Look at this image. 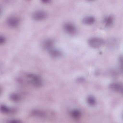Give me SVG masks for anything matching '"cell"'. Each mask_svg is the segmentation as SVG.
<instances>
[{"mask_svg": "<svg viewBox=\"0 0 123 123\" xmlns=\"http://www.w3.org/2000/svg\"><path fill=\"white\" fill-rule=\"evenodd\" d=\"M25 78L28 84L35 87H40L43 85V81L41 77L36 74H27L25 76Z\"/></svg>", "mask_w": 123, "mask_h": 123, "instance_id": "cell-1", "label": "cell"}, {"mask_svg": "<svg viewBox=\"0 0 123 123\" xmlns=\"http://www.w3.org/2000/svg\"><path fill=\"white\" fill-rule=\"evenodd\" d=\"M105 43V41L98 37H92L88 40L89 46L94 49H98L102 46Z\"/></svg>", "mask_w": 123, "mask_h": 123, "instance_id": "cell-2", "label": "cell"}, {"mask_svg": "<svg viewBox=\"0 0 123 123\" xmlns=\"http://www.w3.org/2000/svg\"><path fill=\"white\" fill-rule=\"evenodd\" d=\"M20 23V18L15 16H9L6 20V24L10 28H15L17 27Z\"/></svg>", "mask_w": 123, "mask_h": 123, "instance_id": "cell-3", "label": "cell"}, {"mask_svg": "<svg viewBox=\"0 0 123 123\" xmlns=\"http://www.w3.org/2000/svg\"><path fill=\"white\" fill-rule=\"evenodd\" d=\"M48 14L43 10H37L34 12L32 14V18L36 21H43L47 18Z\"/></svg>", "mask_w": 123, "mask_h": 123, "instance_id": "cell-4", "label": "cell"}, {"mask_svg": "<svg viewBox=\"0 0 123 123\" xmlns=\"http://www.w3.org/2000/svg\"><path fill=\"white\" fill-rule=\"evenodd\" d=\"M65 32L70 35H74L77 33V28L75 25L71 22H66L63 25Z\"/></svg>", "mask_w": 123, "mask_h": 123, "instance_id": "cell-5", "label": "cell"}, {"mask_svg": "<svg viewBox=\"0 0 123 123\" xmlns=\"http://www.w3.org/2000/svg\"><path fill=\"white\" fill-rule=\"evenodd\" d=\"M42 46L44 49L49 51L54 47V41L51 38L46 39L42 42Z\"/></svg>", "mask_w": 123, "mask_h": 123, "instance_id": "cell-6", "label": "cell"}, {"mask_svg": "<svg viewBox=\"0 0 123 123\" xmlns=\"http://www.w3.org/2000/svg\"><path fill=\"white\" fill-rule=\"evenodd\" d=\"M109 88L116 93H122V84L119 82H112L109 85Z\"/></svg>", "mask_w": 123, "mask_h": 123, "instance_id": "cell-7", "label": "cell"}, {"mask_svg": "<svg viewBox=\"0 0 123 123\" xmlns=\"http://www.w3.org/2000/svg\"><path fill=\"white\" fill-rule=\"evenodd\" d=\"M31 115L33 117L39 118H44L47 116L46 112L41 110L34 109L31 111Z\"/></svg>", "mask_w": 123, "mask_h": 123, "instance_id": "cell-8", "label": "cell"}, {"mask_svg": "<svg viewBox=\"0 0 123 123\" xmlns=\"http://www.w3.org/2000/svg\"><path fill=\"white\" fill-rule=\"evenodd\" d=\"M48 51L50 56L52 58H57L61 57L62 55V52L61 50L56 48H55L54 47Z\"/></svg>", "mask_w": 123, "mask_h": 123, "instance_id": "cell-9", "label": "cell"}, {"mask_svg": "<svg viewBox=\"0 0 123 123\" xmlns=\"http://www.w3.org/2000/svg\"><path fill=\"white\" fill-rule=\"evenodd\" d=\"M70 116L74 119H79L82 116V112L81 111L78 109H74L71 110L69 112Z\"/></svg>", "mask_w": 123, "mask_h": 123, "instance_id": "cell-10", "label": "cell"}, {"mask_svg": "<svg viewBox=\"0 0 123 123\" xmlns=\"http://www.w3.org/2000/svg\"><path fill=\"white\" fill-rule=\"evenodd\" d=\"M114 21V17L111 15H109L105 16L103 20V23L104 25L106 27H111L113 24Z\"/></svg>", "mask_w": 123, "mask_h": 123, "instance_id": "cell-11", "label": "cell"}, {"mask_svg": "<svg viewBox=\"0 0 123 123\" xmlns=\"http://www.w3.org/2000/svg\"><path fill=\"white\" fill-rule=\"evenodd\" d=\"M9 98L12 102L18 103L22 100V97L18 93H12L10 95Z\"/></svg>", "mask_w": 123, "mask_h": 123, "instance_id": "cell-12", "label": "cell"}, {"mask_svg": "<svg viewBox=\"0 0 123 123\" xmlns=\"http://www.w3.org/2000/svg\"><path fill=\"white\" fill-rule=\"evenodd\" d=\"M96 22V18L93 16H86L82 19V23L86 25H92Z\"/></svg>", "mask_w": 123, "mask_h": 123, "instance_id": "cell-13", "label": "cell"}, {"mask_svg": "<svg viewBox=\"0 0 123 123\" xmlns=\"http://www.w3.org/2000/svg\"><path fill=\"white\" fill-rule=\"evenodd\" d=\"M0 111L2 113L4 114H9L14 111L12 108L4 104L0 105Z\"/></svg>", "mask_w": 123, "mask_h": 123, "instance_id": "cell-14", "label": "cell"}, {"mask_svg": "<svg viewBox=\"0 0 123 123\" xmlns=\"http://www.w3.org/2000/svg\"><path fill=\"white\" fill-rule=\"evenodd\" d=\"M87 104L91 107L95 106L97 104V100L96 98L92 95H89L86 98Z\"/></svg>", "mask_w": 123, "mask_h": 123, "instance_id": "cell-15", "label": "cell"}, {"mask_svg": "<svg viewBox=\"0 0 123 123\" xmlns=\"http://www.w3.org/2000/svg\"><path fill=\"white\" fill-rule=\"evenodd\" d=\"M6 37L2 35H0V45L4 44L6 42Z\"/></svg>", "mask_w": 123, "mask_h": 123, "instance_id": "cell-16", "label": "cell"}, {"mask_svg": "<svg viewBox=\"0 0 123 123\" xmlns=\"http://www.w3.org/2000/svg\"><path fill=\"white\" fill-rule=\"evenodd\" d=\"M7 122L13 123H21L22 121H20V120L16 119H10L9 120H8Z\"/></svg>", "mask_w": 123, "mask_h": 123, "instance_id": "cell-17", "label": "cell"}, {"mask_svg": "<svg viewBox=\"0 0 123 123\" xmlns=\"http://www.w3.org/2000/svg\"><path fill=\"white\" fill-rule=\"evenodd\" d=\"M42 2L44 3V4H48V3H49V2H50V0H42Z\"/></svg>", "mask_w": 123, "mask_h": 123, "instance_id": "cell-18", "label": "cell"}]
</instances>
